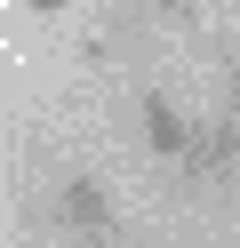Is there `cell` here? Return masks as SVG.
<instances>
[{"instance_id":"3","label":"cell","mask_w":240,"mask_h":248,"mask_svg":"<svg viewBox=\"0 0 240 248\" xmlns=\"http://www.w3.org/2000/svg\"><path fill=\"white\" fill-rule=\"evenodd\" d=\"M136 120H144V144H152V160H168V168L184 160V152H192V136H200V120H184L168 96H160V88H144V96H136Z\"/></svg>"},{"instance_id":"1","label":"cell","mask_w":240,"mask_h":248,"mask_svg":"<svg viewBox=\"0 0 240 248\" xmlns=\"http://www.w3.org/2000/svg\"><path fill=\"white\" fill-rule=\"evenodd\" d=\"M48 224H56L72 248H96V240L120 232V208H112V192L96 176H64L56 192H48Z\"/></svg>"},{"instance_id":"5","label":"cell","mask_w":240,"mask_h":248,"mask_svg":"<svg viewBox=\"0 0 240 248\" xmlns=\"http://www.w3.org/2000/svg\"><path fill=\"white\" fill-rule=\"evenodd\" d=\"M96 248H152L144 232H112V240H96Z\"/></svg>"},{"instance_id":"6","label":"cell","mask_w":240,"mask_h":248,"mask_svg":"<svg viewBox=\"0 0 240 248\" xmlns=\"http://www.w3.org/2000/svg\"><path fill=\"white\" fill-rule=\"evenodd\" d=\"M24 8H32V16H64V0H24Z\"/></svg>"},{"instance_id":"2","label":"cell","mask_w":240,"mask_h":248,"mask_svg":"<svg viewBox=\"0 0 240 248\" xmlns=\"http://www.w3.org/2000/svg\"><path fill=\"white\" fill-rule=\"evenodd\" d=\"M184 184L192 192H216V184H232L240 176V104H224L216 120H200V136H192V152L184 160Z\"/></svg>"},{"instance_id":"4","label":"cell","mask_w":240,"mask_h":248,"mask_svg":"<svg viewBox=\"0 0 240 248\" xmlns=\"http://www.w3.org/2000/svg\"><path fill=\"white\" fill-rule=\"evenodd\" d=\"M136 8H160V16H176V24H184V16H192L184 0H136Z\"/></svg>"}]
</instances>
